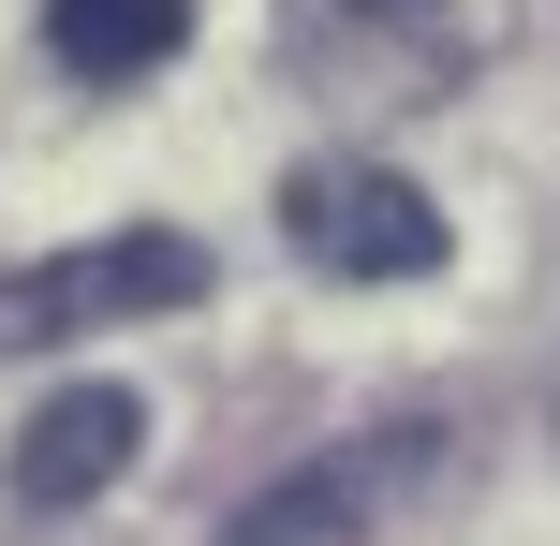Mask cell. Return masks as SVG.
Wrapping results in <instances>:
<instances>
[{
	"label": "cell",
	"mask_w": 560,
	"mask_h": 546,
	"mask_svg": "<svg viewBox=\"0 0 560 546\" xmlns=\"http://www.w3.org/2000/svg\"><path fill=\"white\" fill-rule=\"evenodd\" d=\"M192 295H207V236L118 222V236L0 266V355H59V340H89V325H163V311H192Z\"/></svg>",
	"instance_id": "obj_1"
},
{
	"label": "cell",
	"mask_w": 560,
	"mask_h": 546,
	"mask_svg": "<svg viewBox=\"0 0 560 546\" xmlns=\"http://www.w3.org/2000/svg\"><path fill=\"white\" fill-rule=\"evenodd\" d=\"M280 236H295L325 281H428V266L457 252V222L398 163H295L280 177Z\"/></svg>",
	"instance_id": "obj_2"
},
{
	"label": "cell",
	"mask_w": 560,
	"mask_h": 546,
	"mask_svg": "<svg viewBox=\"0 0 560 546\" xmlns=\"http://www.w3.org/2000/svg\"><path fill=\"white\" fill-rule=\"evenodd\" d=\"M443 458V429H369V443H325V458H295L280 488H252L222 518V546H354L369 518H384L413 473Z\"/></svg>",
	"instance_id": "obj_3"
},
{
	"label": "cell",
	"mask_w": 560,
	"mask_h": 546,
	"mask_svg": "<svg viewBox=\"0 0 560 546\" xmlns=\"http://www.w3.org/2000/svg\"><path fill=\"white\" fill-rule=\"evenodd\" d=\"M133 458H148V399L133 384H59V399L15 429V502L30 518H74V502H104Z\"/></svg>",
	"instance_id": "obj_4"
},
{
	"label": "cell",
	"mask_w": 560,
	"mask_h": 546,
	"mask_svg": "<svg viewBox=\"0 0 560 546\" xmlns=\"http://www.w3.org/2000/svg\"><path fill=\"white\" fill-rule=\"evenodd\" d=\"M45 45L74 59V74L133 89V74H163V59L192 45V0H45Z\"/></svg>",
	"instance_id": "obj_5"
},
{
	"label": "cell",
	"mask_w": 560,
	"mask_h": 546,
	"mask_svg": "<svg viewBox=\"0 0 560 546\" xmlns=\"http://www.w3.org/2000/svg\"><path fill=\"white\" fill-rule=\"evenodd\" d=\"M369 15H398V0H369Z\"/></svg>",
	"instance_id": "obj_6"
}]
</instances>
